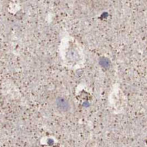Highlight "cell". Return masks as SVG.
<instances>
[{
	"label": "cell",
	"mask_w": 147,
	"mask_h": 147,
	"mask_svg": "<svg viewBox=\"0 0 147 147\" xmlns=\"http://www.w3.org/2000/svg\"><path fill=\"white\" fill-rule=\"evenodd\" d=\"M56 106H57L58 109H60L62 111H67L69 108V103L67 102V100H65L64 98H58L57 99Z\"/></svg>",
	"instance_id": "obj_1"
}]
</instances>
